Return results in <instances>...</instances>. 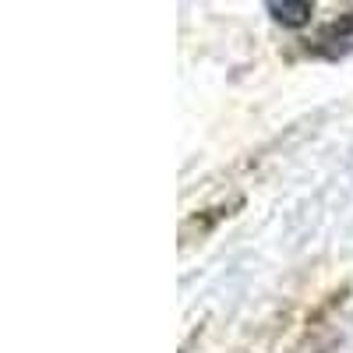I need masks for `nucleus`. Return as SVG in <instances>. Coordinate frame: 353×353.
Returning a JSON list of instances; mask_svg holds the SVG:
<instances>
[{
	"label": "nucleus",
	"instance_id": "f257e3e1",
	"mask_svg": "<svg viewBox=\"0 0 353 353\" xmlns=\"http://www.w3.org/2000/svg\"><path fill=\"white\" fill-rule=\"evenodd\" d=\"M350 46H353V11L339 14L332 25L321 28L311 50H314V53H325V57H336V53H343V50H350Z\"/></svg>",
	"mask_w": 353,
	"mask_h": 353
},
{
	"label": "nucleus",
	"instance_id": "f03ea898",
	"mask_svg": "<svg viewBox=\"0 0 353 353\" xmlns=\"http://www.w3.org/2000/svg\"><path fill=\"white\" fill-rule=\"evenodd\" d=\"M269 11H272V18L283 21V25H304V21H311V14H314L311 4H269Z\"/></svg>",
	"mask_w": 353,
	"mask_h": 353
}]
</instances>
